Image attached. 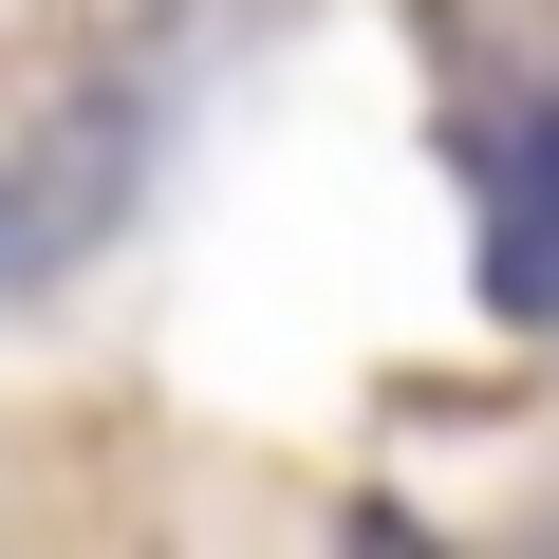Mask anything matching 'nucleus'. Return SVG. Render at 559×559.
Masks as SVG:
<instances>
[{
    "label": "nucleus",
    "instance_id": "f257e3e1",
    "mask_svg": "<svg viewBox=\"0 0 559 559\" xmlns=\"http://www.w3.org/2000/svg\"><path fill=\"white\" fill-rule=\"evenodd\" d=\"M485 280H503V318H559V94L485 150Z\"/></svg>",
    "mask_w": 559,
    "mask_h": 559
}]
</instances>
